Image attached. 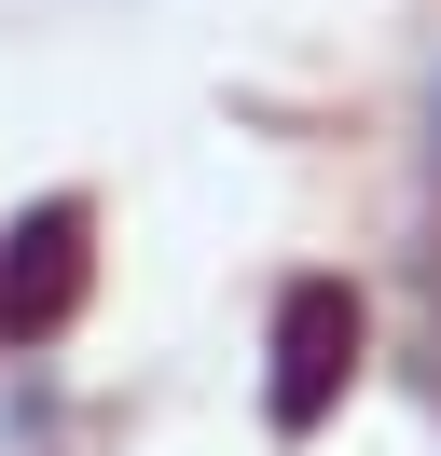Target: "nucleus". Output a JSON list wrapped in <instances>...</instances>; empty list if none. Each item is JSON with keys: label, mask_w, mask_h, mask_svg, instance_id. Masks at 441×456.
Segmentation results:
<instances>
[{"label": "nucleus", "mask_w": 441, "mask_h": 456, "mask_svg": "<svg viewBox=\"0 0 441 456\" xmlns=\"http://www.w3.org/2000/svg\"><path fill=\"white\" fill-rule=\"evenodd\" d=\"M69 277H83V222L69 208H42L28 235H0V332H55Z\"/></svg>", "instance_id": "nucleus-2"}, {"label": "nucleus", "mask_w": 441, "mask_h": 456, "mask_svg": "<svg viewBox=\"0 0 441 456\" xmlns=\"http://www.w3.org/2000/svg\"><path fill=\"white\" fill-rule=\"evenodd\" d=\"M428 139H441V84H428Z\"/></svg>", "instance_id": "nucleus-3"}, {"label": "nucleus", "mask_w": 441, "mask_h": 456, "mask_svg": "<svg viewBox=\"0 0 441 456\" xmlns=\"http://www.w3.org/2000/svg\"><path fill=\"white\" fill-rule=\"evenodd\" d=\"M345 373H358V290L303 277L290 305H276V428H317L331 401H345Z\"/></svg>", "instance_id": "nucleus-1"}]
</instances>
